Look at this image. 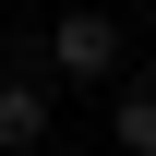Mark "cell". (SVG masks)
<instances>
[{"mask_svg": "<svg viewBox=\"0 0 156 156\" xmlns=\"http://www.w3.org/2000/svg\"><path fill=\"white\" fill-rule=\"evenodd\" d=\"M48 60H60L72 84H108V72H120V24H108V12H60V36H48Z\"/></svg>", "mask_w": 156, "mask_h": 156, "instance_id": "obj_1", "label": "cell"}, {"mask_svg": "<svg viewBox=\"0 0 156 156\" xmlns=\"http://www.w3.org/2000/svg\"><path fill=\"white\" fill-rule=\"evenodd\" d=\"M0 144H12V156H24V144H48V96H36L24 72L0 84Z\"/></svg>", "mask_w": 156, "mask_h": 156, "instance_id": "obj_2", "label": "cell"}, {"mask_svg": "<svg viewBox=\"0 0 156 156\" xmlns=\"http://www.w3.org/2000/svg\"><path fill=\"white\" fill-rule=\"evenodd\" d=\"M108 120H120V156H156V84H132V96H108Z\"/></svg>", "mask_w": 156, "mask_h": 156, "instance_id": "obj_3", "label": "cell"}]
</instances>
